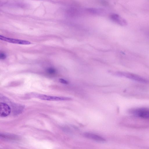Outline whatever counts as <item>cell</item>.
Returning a JSON list of instances; mask_svg holds the SVG:
<instances>
[{
	"label": "cell",
	"instance_id": "cell-10",
	"mask_svg": "<svg viewBox=\"0 0 149 149\" xmlns=\"http://www.w3.org/2000/svg\"><path fill=\"white\" fill-rule=\"evenodd\" d=\"M59 81L61 83L63 84H67L68 83V82L62 79H60Z\"/></svg>",
	"mask_w": 149,
	"mask_h": 149
},
{
	"label": "cell",
	"instance_id": "cell-6",
	"mask_svg": "<svg viewBox=\"0 0 149 149\" xmlns=\"http://www.w3.org/2000/svg\"><path fill=\"white\" fill-rule=\"evenodd\" d=\"M111 19L113 21L121 26L127 24L126 21L117 14H113L110 16Z\"/></svg>",
	"mask_w": 149,
	"mask_h": 149
},
{
	"label": "cell",
	"instance_id": "cell-8",
	"mask_svg": "<svg viewBox=\"0 0 149 149\" xmlns=\"http://www.w3.org/2000/svg\"><path fill=\"white\" fill-rule=\"evenodd\" d=\"M56 71L55 70L52 68H49L47 70V72L48 74H55L56 72Z\"/></svg>",
	"mask_w": 149,
	"mask_h": 149
},
{
	"label": "cell",
	"instance_id": "cell-2",
	"mask_svg": "<svg viewBox=\"0 0 149 149\" xmlns=\"http://www.w3.org/2000/svg\"><path fill=\"white\" fill-rule=\"evenodd\" d=\"M119 76L125 77L131 80L142 83H147L149 81L138 75L128 72H118L116 73Z\"/></svg>",
	"mask_w": 149,
	"mask_h": 149
},
{
	"label": "cell",
	"instance_id": "cell-9",
	"mask_svg": "<svg viewBox=\"0 0 149 149\" xmlns=\"http://www.w3.org/2000/svg\"><path fill=\"white\" fill-rule=\"evenodd\" d=\"M6 57V55L3 53H1L0 54V59H4Z\"/></svg>",
	"mask_w": 149,
	"mask_h": 149
},
{
	"label": "cell",
	"instance_id": "cell-1",
	"mask_svg": "<svg viewBox=\"0 0 149 149\" xmlns=\"http://www.w3.org/2000/svg\"><path fill=\"white\" fill-rule=\"evenodd\" d=\"M128 113L132 115L142 118L149 121V108L140 107L131 109Z\"/></svg>",
	"mask_w": 149,
	"mask_h": 149
},
{
	"label": "cell",
	"instance_id": "cell-5",
	"mask_svg": "<svg viewBox=\"0 0 149 149\" xmlns=\"http://www.w3.org/2000/svg\"><path fill=\"white\" fill-rule=\"evenodd\" d=\"M11 109L7 104L4 103L0 104V116L2 117L7 116L10 113Z\"/></svg>",
	"mask_w": 149,
	"mask_h": 149
},
{
	"label": "cell",
	"instance_id": "cell-3",
	"mask_svg": "<svg viewBox=\"0 0 149 149\" xmlns=\"http://www.w3.org/2000/svg\"><path fill=\"white\" fill-rule=\"evenodd\" d=\"M32 95L35 97L44 100L61 101L70 100L72 99L71 98L68 97L54 96L43 94H34Z\"/></svg>",
	"mask_w": 149,
	"mask_h": 149
},
{
	"label": "cell",
	"instance_id": "cell-7",
	"mask_svg": "<svg viewBox=\"0 0 149 149\" xmlns=\"http://www.w3.org/2000/svg\"><path fill=\"white\" fill-rule=\"evenodd\" d=\"M84 135L86 138L96 141H105V140L103 137L91 133H85L84 134Z\"/></svg>",
	"mask_w": 149,
	"mask_h": 149
},
{
	"label": "cell",
	"instance_id": "cell-4",
	"mask_svg": "<svg viewBox=\"0 0 149 149\" xmlns=\"http://www.w3.org/2000/svg\"><path fill=\"white\" fill-rule=\"evenodd\" d=\"M0 39L1 40L13 43L22 45H29L31 43L28 41L7 38L1 35L0 36Z\"/></svg>",
	"mask_w": 149,
	"mask_h": 149
}]
</instances>
